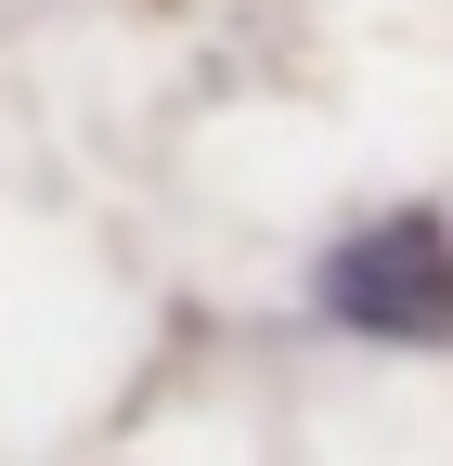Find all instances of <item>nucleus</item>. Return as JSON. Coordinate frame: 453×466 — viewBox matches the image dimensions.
Wrapping results in <instances>:
<instances>
[{"label":"nucleus","mask_w":453,"mask_h":466,"mask_svg":"<svg viewBox=\"0 0 453 466\" xmlns=\"http://www.w3.org/2000/svg\"><path fill=\"white\" fill-rule=\"evenodd\" d=\"M311 299H324V324H350L376 350H453V233L428 208L363 220L350 247H324Z\"/></svg>","instance_id":"1"}]
</instances>
